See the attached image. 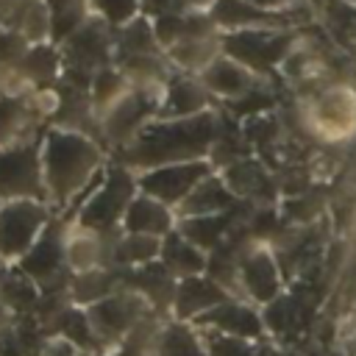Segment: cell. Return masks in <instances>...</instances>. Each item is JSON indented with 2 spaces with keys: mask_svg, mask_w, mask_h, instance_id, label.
Wrapping results in <instances>:
<instances>
[{
  "mask_svg": "<svg viewBox=\"0 0 356 356\" xmlns=\"http://www.w3.org/2000/svg\"><path fill=\"white\" fill-rule=\"evenodd\" d=\"M42 164L47 203H67L103 175V147L97 136L70 128H47L42 134Z\"/></svg>",
  "mask_w": 356,
  "mask_h": 356,
  "instance_id": "1",
  "label": "cell"
},
{
  "mask_svg": "<svg viewBox=\"0 0 356 356\" xmlns=\"http://www.w3.org/2000/svg\"><path fill=\"white\" fill-rule=\"evenodd\" d=\"M211 131L214 122L209 111L195 117H153L136 134V139L128 147H122V164L142 172L159 164L200 159L211 142Z\"/></svg>",
  "mask_w": 356,
  "mask_h": 356,
  "instance_id": "2",
  "label": "cell"
},
{
  "mask_svg": "<svg viewBox=\"0 0 356 356\" xmlns=\"http://www.w3.org/2000/svg\"><path fill=\"white\" fill-rule=\"evenodd\" d=\"M64 56V81L89 86L95 72L114 64V28L97 17H89L67 39L58 42Z\"/></svg>",
  "mask_w": 356,
  "mask_h": 356,
  "instance_id": "3",
  "label": "cell"
},
{
  "mask_svg": "<svg viewBox=\"0 0 356 356\" xmlns=\"http://www.w3.org/2000/svg\"><path fill=\"white\" fill-rule=\"evenodd\" d=\"M47 200L44 164H42V134L0 147V200Z\"/></svg>",
  "mask_w": 356,
  "mask_h": 356,
  "instance_id": "4",
  "label": "cell"
},
{
  "mask_svg": "<svg viewBox=\"0 0 356 356\" xmlns=\"http://www.w3.org/2000/svg\"><path fill=\"white\" fill-rule=\"evenodd\" d=\"M206 175H209L206 161L192 159V161H172V164H159V167L142 170V172H136V181H139L142 192L172 206V203H184Z\"/></svg>",
  "mask_w": 356,
  "mask_h": 356,
  "instance_id": "5",
  "label": "cell"
},
{
  "mask_svg": "<svg viewBox=\"0 0 356 356\" xmlns=\"http://www.w3.org/2000/svg\"><path fill=\"white\" fill-rule=\"evenodd\" d=\"M209 103H211V92L200 81V75L175 70V75L164 89L159 117H195L209 111Z\"/></svg>",
  "mask_w": 356,
  "mask_h": 356,
  "instance_id": "6",
  "label": "cell"
},
{
  "mask_svg": "<svg viewBox=\"0 0 356 356\" xmlns=\"http://www.w3.org/2000/svg\"><path fill=\"white\" fill-rule=\"evenodd\" d=\"M167 58L178 72H192L200 75L220 53H222V31H209V33H195L172 42L164 47Z\"/></svg>",
  "mask_w": 356,
  "mask_h": 356,
  "instance_id": "7",
  "label": "cell"
},
{
  "mask_svg": "<svg viewBox=\"0 0 356 356\" xmlns=\"http://www.w3.org/2000/svg\"><path fill=\"white\" fill-rule=\"evenodd\" d=\"M200 81L209 86L211 95H220V97H228V95H239L245 86H248V67L228 56L225 50L200 72Z\"/></svg>",
  "mask_w": 356,
  "mask_h": 356,
  "instance_id": "8",
  "label": "cell"
},
{
  "mask_svg": "<svg viewBox=\"0 0 356 356\" xmlns=\"http://www.w3.org/2000/svg\"><path fill=\"white\" fill-rule=\"evenodd\" d=\"M17 28L28 42H50L53 39V19H50V6L47 0H19L17 11L8 22Z\"/></svg>",
  "mask_w": 356,
  "mask_h": 356,
  "instance_id": "9",
  "label": "cell"
},
{
  "mask_svg": "<svg viewBox=\"0 0 356 356\" xmlns=\"http://www.w3.org/2000/svg\"><path fill=\"white\" fill-rule=\"evenodd\" d=\"M31 44L33 42H28L17 28H11V25H3L0 28V86L3 89L11 86V81L17 75V67L25 58V53H28Z\"/></svg>",
  "mask_w": 356,
  "mask_h": 356,
  "instance_id": "10",
  "label": "cell"
},
{
  "mask_svg": "<svg viewBox=\"0 0 356 356\" xmlns=\"http://www.w3.org/2000/svg\"><path fill=\"white\" fill-rule=\"evenodd\" d=\"M47 6L53 19V42L67 39L75 28H81L92 17L89 0H47Z\"/></svg>",
  "mask_w": 356,
  "mask_h": 356,
  "instance_id": "11",
  "label": "cell"
},
{
  "mask_svg": "<svg viewBox=\"0 0 356 356\" xmlns=\"http://www.w3.org/2000/svg\"><path fill=\"white\" fill-rule=\"evenodd\" d=\"M89 11L117 31L142 14V0H89Z\"/></svg>",
  "mask_w": 356,
  "mask_h": 356,
  "instance_id": "12",
  "label": "cell"
},
{
  "mask_svg": "<svg viewBox=\"0 0 356 356\" xmlns=\"http://www.w3.org/2000/svg\"><path fill=\"white\" fill-rule=\"evenodd\" d=\"M184 3L181 0H142V14L150 17V19H159L164 14H172V11H181Z\"/></svg>",
  "mask_w": 356,
  "mask_h": 356,
  "instance_id": "13",
  "label": "cell"
}]
</instances>
